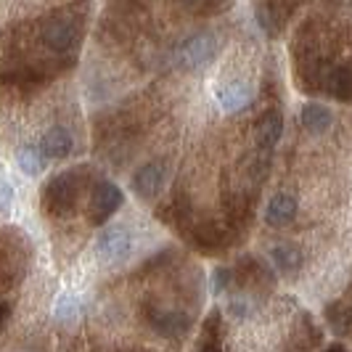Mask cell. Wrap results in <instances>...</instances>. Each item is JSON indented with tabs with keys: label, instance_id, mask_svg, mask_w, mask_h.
<instances>
[{
	"label": "cell",
	"instance_id": "11",
	"mask_svg": "<svg viewBox=\"0 0 352 352\" xmlns=\"http://www.w3.org/2000/svg\"><path fill=\"white\" fill-rule=\"evenodd\" d=\"M217 101L226 111H241L252 101V90L247 82H228L217 90Z\"/></svg>",
	"mask_w": 352,
	"mask_h": 352
},
{
	"label": "cell",
	"instance_id": "22",
	"mask_svg": "<svg viewBox=\"0 0 352 352\" xmlns=\"http://www.w3.org/2000/svg\"><path fill=\"white\" fill-rule=\"evenodd\" d=\"M6 316H8V310H6V305H0V323L6 320Z\"/></svg>",
	"mask_w": 352,
	"mask_h": 352
},
{
	"label": "cell",
	"instance_id": "10",
	"mask_svg": "<svg viewBox=\"0 0 352 352\" xmlns=\"http://www.w3.org/2000/svg\"><path fill=\"white\" fill-rule=\"evenodd\" d=\"M294 214H297V199L292 194H276L265 210V220L270 226H286L294 220Z\"/></svg>",
	"mask_w": 352,
	"mask_h": 352
},
{
	"label": "cell",
	"instance_id": "18",
	"mask_svg": "<svg viewBox=\"0 0 352 352\" xmlns=\"http://www.w3.org/2000/svg\"><path fill=\"white\" fill-rule=\"evenodd\" d=\"M77 302H74V297L72 294H61L58 297V302H56V318L58 320H74L77 318Z\"/></svg>",
	"mask_w": 352,
	"mask_h": 352
},
{
	"label": "cell",
	"instance_id": "5",
	"mask_svg": "<svg viewBox=\"0 0 352 352\" xmlns=\"http://www.w3.org/2000/svg\"><path fill=\"white\" fill-rule=\"evenodd\" d=\"M122 204V191L114 186V183H98L90 194V207H88V217L93 226H101L106 223L114 212L120 210Z\"/></svg>",
	"mask_w": 352,
	"mask_h": 352
},
{
	"label": "cell",
	"instance_id": "2",
	"mask_svg": "<svg viewBox=\"0 0 352 352\" xmlns=\"http://www.w3.org/2000/svg\"><path fill=\"white\" fill-rule=\"evenodd\" d=\"M40 37H43V43H45V48L53 53H58V56H67L77 48V24L72 21V19H64V16H53L48 19L45 24H43V30H40Z\"/></svg>",
	"mask_w": 352,
	"mask_h": 352
},
{
	"label": "cell",
	"instance_id": "8",
	"mask_svg": "<svg viewBox=\"0 0 352 352\" xmlns=\"http://www.w3.org/2000/svg\"><path fill=\"white\" fill-rule=\"evenodd\" d=\"M283 135V117L281 111H265L263 120L257 122V127H254V138H257V146L263 148V151H270L276 143L281 141Z\"/></svg>",
	"mask_w": 352,
	"mask_h": 352
},
{
	"label": "cell",
	"instance_id": "9",
	"mask_svg": "<svg viewBox=\"0 0 352 352\" xmlns=\"http://www.w3.org/2000/svg\"><path fill=\"white\" fill-rule=\"evenodd\" d=\"M72 151V135L67 127H51L43 141H40V154L45 159H64Z\"/></svg>",
	"mask_w": 352,
	"mask_h": 352
},
{
	"label": "cell",
	"instance_id": "1",
	"mask_svg": "<svg viewBox=\"0 0 352 352\" xmlns=\"http://www.w3.org/2000/svg\"><path fill=\"white\" fill-rule=\"evenodd\" d=\"M133 249V236L124 226H109L101 230L98 241H96V257L104 265H120L127 260Z\"/></svg>",
	"mask_w": 352,
	"mask_h": 352
},
{
	"label": "cell",
	"instance_id": "13",
	"mask_svg": "<svg viewBox=\"0 0 352 352\" xmlns=\"http://www.w3.org/2000/svg\"><path fill=\"white\" fill-rule=\"evenodd\" d=\"M151 326L162 336H180L188 329V318L175 310H162V313H151Z\"/></svg>",
	"mask_w": 352,
	"mask_h": 352
},
{
	"label": "cell",
	"instance_id": "20",
	"mask_svg": "<svg viewBox=\"0 0 352 352\" xmlns=\"http://www.w3.org/2000/svg\"><path fill=\"white\" fill-rule=\"evenodd\" d=\"M8 204H11V188H8V183L0 180V207L8 210Z\"/></svg>",
	"mask_w": 352,
	"mask_h": 352
},
{
	"label": "cell",
	"instance_id": "7",
	"mask_svg": "<svg viewBox=\"0 0 352 352\" xmlns=\"http://www.w3.org/2000/svg\"><path fill=\"white\" fill-rule=\"evenodd\" d=\"M162 183H164V167L159 162H148L133 177V191L141 199H154L162 188Z\"/></svg>",
	"mask_w": 352,
	"mask_h": 352
},
{
	"label": "cell",
	"instance_id": "14",
	"mask_svg": "<svg viewBox=\"0 0 352 352\" xmlns=\"http://www.w3.org/2000/svg\"><path fill=\"white\" fill-rule=\"evenodd\" d=\"M323 90L339 101L350 98V67H329L323 77Z\"/></svg>",
	"mask_w": 352,
	"mask_h": 352
},
{
	"label": "cell",
	"instance_id": "17",
	"mask_svg": "<svg viewBox=\"0 0 352 352\" xmlns=\"http://www.w3.org/2000/svg\"><path fill=\"white\" fill-rule=\"evenodd\" d=\"M186 6H191L194 11H201V14H220L226 11L233 0H180Z\"/></svg>",
	"mask_w": 352,
	"mask_h": 352
},
{
	"label": "cell",
	"instance_id": "21",
	"mask_svg": "<svg viewBox=\"0 0 352 352\" xmlns=\"http://www.w3.org/2000/svg\"><path fill=\"white\" fill-rule=\"evenodd\" d=\"M228 310H230V313H233L236 318H244V316H247V307H244V302H239V300L230 302Z\"/></svg>",
	"mask_w": 352,
	"mask_h": 352
},
{
	"label": "cell",
	"instance_id": "19",
	"mask_svg": "<svg viewBox=\"0 0 352 352\" xmlns=\"http://www.w3.org/2000/svg\"><path fill=\"white\" fill-rule=\"evenodd\" d=\"M230 278H233V273H230L228 267H217V270L212 273V292L220 294L223 289H228Z\"/></svg>",
	"mask_w": 352,
	"mask_h": 352
},
{
	"label": "cell",
	"instance_id": "15",
	"mask_svg": "<svg viewBox=\"0 0 352 352\" xmlns=\"http://www.w3.org/2000/svg\"><path fill=\"white\" fill-rule=\"evenodd\" d=\"M270 260L276 263L278 270L283 273H292V270H300L305 257H302L300 247H292V244H281V247H273L270 252Z\"/></svg>",
	"mask_w": 352,
	"mask_h": 352
},
{
	"label": "cell",
	"instance_id": "12",
	"mask_svg": "<svg viewBox=\"0 0 352 352\" xmlns=\"http://www.w3.org/2000/svg\"><path fill=\"white\" fill-rule=\"evenodd\" d=\"M331 122H334V117L323 104H305V109H302V127L307 133L320 135V133H326L331 127Z\"/></svg>",
	"mask_w": 352,
	"mask_h": 352
},
{
	"label": "cell",
	"instance_id": "16",
	"mask_svg": "<svg viewBox=\"0 0 352 352\" xmlns=\"http://www.w3.org/2000/svg\"><path fill=\"white\" fill-rule=\"evenodd\" d=\"M16 162H19V167L32 177L43 175V170H45V157L40 154L37 146H24V148H19Z\"/></svg>",
	"mask_w": 352,
	"mask_h": 352
},
{
	"label": "cell",
	"instance_id": "6",
	"mask_svg": "<svg viewBox=\"0 0 352 352\" xmlns=\"http://www.w3.org/2000/svg\"><path fill=\"white\" fill-rule=\"evenodd\" d=\"M297 6H300V0H263L257 6V21L263 24L267 35H278Z\"/></svg>",
	"mask_w": 352,
	"mask_h": 352
},
{
	"label": "cell",
	"instance_id": "3",
	"mask_svg": "<svg viewBox=\"0 0 352 352\" xmlns=\"http://www.w3.org/2000/svg\"><path fill=\"white\" fill-rule=\"evenodd\" d=\"M77 175L80 170H69V173H61L58 177H53L51 183L45 186V207L56 214H67L74 204V196H77Z\"/></svg>",
	"mask_w": 352,
	"mask_h": 352
},
{
	"label": "cell",
	"instance_id": "4",
	"mask_svg": "<svg viewBox=\"0 0 352 352\" xmlns=\"http://www.w3.org/2000/svg\"><path fill=\"white\" fill-rule=\"evenodd\" d=\"M214 56H217V37L212 32H201L180 48V67L191 72L204 69L207 64H212Z\"/></svg>",
	"mask_w": 352,
	"mask_h": 352
},
{
	"label": "cell",
	"instance_id": "23",
	"mask_svg": "<svg viewBox=\"0 0 352 352\" xmlns=\"http://www.w3.org/2000/svg\"><path fill=\"white\" fill-rule=\"evenodd\" d=\"M204 352H220V350H204Z\"/></svg>",
	"mask_w": 352,
	"mask_h": 352
}]
</instances>
